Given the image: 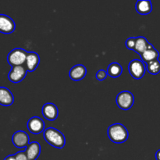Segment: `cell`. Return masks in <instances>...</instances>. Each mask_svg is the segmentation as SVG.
<instances>
[{
	"mask_svg": "<svg viewBox=\"0 0 160 160\" xmlns=\"http://www.w3.org/2000/svg\"><path fill=\"white\" fill-rule=\"evenodd\" d=\"M28 53L23 48H14L8 54L7 61L12 67L17 66H23L26 62Z\"/></svg>",
	"mask_w": 160,
	"mask_h": 160,
	"instance_id": "3957f363",
	"label": "cell"
},
{
	"mask_svg": "<svg viewBox=\"0 0 160 160\" xmlns=\"http://www.w3.org/2000/svg\"><path fill=\"white\" fill-rule=\"evenodd\" d=\"M26 67L23 66H17L12 67L11 70L8 74V78L12 83H19L23 81L27 74Z\"/></svg>",
	"mask_w": 160,
	"mask_h": 160,
	"instance_id": "8992f818",
	"label": "cell"
},
{
	"mask_svg": "<svg viewBox=\"0 0 160 160\" xmlns=\"http://www.w3.org/2000/svg\"><path fill=\"white\" fill-rule=\"evenodd\" d=\"M4 160H16L15 156H14V155H10V156H8L7 157L5 158Z\"/></svg>",
	"mask_w": 160,
	"mask_h": 160,
	"instance_id": "603a6c76",
	"label": "cell"
},
{
	"mask_svg": "<svg viewBox=\"0 0 160 160\" xmlns=\"http://www.w3.org/2000/svg\"><path fill=\"white\" fill-rule=\"evenodd\" d=\"M136 38H129L126 41V46L128 49L134 50L136 44Z\"/></svg>",
	"mask_w": 160,
	"mask_h": 160,
	"instance_id": "ffe728a7",
	"label": "cell"
},
{
	"mask_svg": "<svg viewBox=\"0 0 160 160\" xmlns=\"http://www.w3.org/2000/svg\"><path fill=\"white\" fill-rule=\"evenodd\" d=\"M44 138L50 145L56 148H62L65 146V136L59 130L54 128H48L45 130Z\"/></svg>",
	"mask_w": 160,
	"mask_h": 160,
	"instance_id": "6da1fadb",
	"label": "cell"
},
{
	"mask_svg": "<svg viewBox=\"0 0 160 160\" xmlns=\"http://www.w3.org/2000/svg\"><path fill=\"white\" fill-rule=\"evenodd\" d=\"M152 47L153 45L152 44H150L145 37H138L136 38V44L134 51L138 53L141 56L147 49L152 48Z\"/></svg>",
	"mask_w": 160,
	"mask_h": 160,
	"instance_id": "9a60e30c",
	"label": "cell"
},
{
	"mask_svg": "<svg viewBox=\"0 0 160 160\" xmlns=\"http://www.w3.org/2000/svg\"><path fill=\"white\" fill-rule=\"evenodd\" d=\"M14 97L12 92L5 87H0V105L9 106L13 103Z\"/></svg>",
	"mask_w": 160,
	"mask_h": 160,
	"instance_id": "5bb4252c",
	"label": "cell"
},
{
	"mask_svg": "<svg viewBox=\"0 0 160 160\" xmlns=\"http://www.w3.org/2000/svg\"><path fill=\"white\" fill-rule=\"evenodd\" d=\"M108 76L107 71L104 70H100L97 72L96 73V78L98 81H103L106 78V77Z\"/></svg>",
	"mask_w": 160,
	"mask_h": 160,
	"instance_id": "44dd1931",
	"label": "cell"
},
{
	"mask_svg": "<svg viewBox=\"0 0 160 160\" xmlns=\"http://www.w3.org/2000/svg\"><path fill=\"white\" fill-rule=\"evenodd\" d=\"M159 56V53L154 47L151 48H148L147 49L143 54L141 55V57H142V62H145V63H148V62H152V61H154L158 59Z\"/></svg>",
	"mask_w": 160,
	"mask_h": 160,
	"instance_id": "e0dca14e",
	"label": "cell"
},
{
	"mask_svg": "<svg viewBox=\"0 0 160 160\" xmlns=\"http://www.w3.org/2000/svg\"><path fill=\"white\" fill-rule=\"evenodd\" d=\"M28 160H36L40 156L41 145L38 142H33L29 143L25 150Z\"/></svg>",
	"mask_w": 160,
	"mask_h": 160,
	"instance_id": "4fadbf2b",
	"label": "cell"
},
{
	"mask_svg": "<svg viewBox=\"0 0 160 160\" xmlns=\"http://www.w3.org/2000/svg\"><path fill=\"white\" fill-rule=\"evenodd\" d=\"M87 73V69L84 65L78 64L72 67L69 73L70 79L74 81H79L85 77Z\"/></svg>",
	"mask_w": 160,
	"mask_h": 160,
	"instance_id": "8fae6325",
	"label": "cell"
},
{
	"mask_svg": "<svg viewBox=\"0 0 160 160\" xmlns=\"http://www.w3.org/2000/svg\"><path fill=\"white\" fill-rule=\"evenodd\" d=\"M128 70L134 79H141L145 75L146 67L140 59H133L128 65Z\"/></svg>",
	"mask_w": 160,
	"mask_h": 160,
	"instance_id": "5b68a950",
	"label": "cell"
},
{
	"mask_svg": "<svg viewBox=\"0 0 160 160\" xmlns=\"http://www.w3.org/2000/svg\"><path fill=\"white\" fill-rule=\"evenodd\" d=\"M108 136L112 142L117 144L123 143L128 138V131L121 123H114L108 128Z\"/></svg>",
	"mask_w": 160,
	"mask_h": 160,
	"instance_id": "7a4b0ae2",
	"label": "cell"
},
{
	"mask_svg": "<svg viewBox=\"0 0 160 160\" xmlns=\"http://www.w3.org/2000/svg\"><path fill=\"white\" fill-rule=\"evenodd\" d=\"M16 25L12 18L9 16L0 14V32L3 34H11L14 31Z\"/></svg>",
	"mask_w": 160,
	"mask_h": 160,
	"instance_id": "ba28073f",
	"label": "cell"
},
{
	"mask_svg": "<svg viewBox=\"0 0 160 160\" xmlns=\"http://www.w3.org/2000/svg\"><path fill=\"white\" fill-rule=\"evenodd\" d=\"M156 160H160V149L158 150L156 153Z\"/></svg>",
	"mask_w": 160,
	"mask_h": 160,
	"instance_id": "cb8c5ba5",
	"label": "cell"
},
{
	"mask_svg": "<svg viewBox=\"0 0 160 160\" xmlns=\"http://www.w3.org/2000/svg\"><path fill=\"white\" fill-rule=\"evenodd\" d=\"M42 115L49 121H53L56 120L59 115V110H58L57 106L55 104L51 102H48L43 106L42 109Z\"/></svg>",
	"mask_w": 160,
	"mask_h": 160,
	"instance_id": "9c48e42d",
	"label": "cell"
},
{
	"mask_svg": "<svg viewBox=\"0 0 160 160\" xmlns=\"http://www.w3.org/2000/svg\"><path fill=\"white\" fill-rule=\"evenodd\" d=\"M14 156H15L16 160H28L26 152L23 151L18 152L16 153Z\"/></svg>",
	"mask_w": 160,
	"mask_h": 160,
	"instance_id": "7402d4cb",
	"label": "cell"
},
{
	"mask_svg": "<svg viewBox=\"0 0 160 160\" xmlns=\"http://www.w3.org/2000/svg\"><path fill=\"white\" fill-rule=\"evenodd\" d=\"M116 102L119 108L123 110H128L133 106L134 102V95L131 92L123 91L117 95Z\"/></svg>",
	"mask_w": 160,
	"mask_h": 160,
	"instance_id": "277c9868",
	"label": "cell"
},
{
	"mask_svg": "<svg viewBox=\"0 0 160 160\" xmlns=\"http://www.w3.org/2000/svg\"><path fill=\"white\" fill-rule=\"evenodd\" d=\"M136 10L142 15H147L152 10L151 1L148 0H139L136 3Z\"/></svg>",
	"mask_w": 160,
	"mask_h": 160,
	"instance_id": "2e32d148",
	"label": "cell"
},
{
	"mask_svg": "<svg viewBox=\"0 0 160 160\" xmlns=\"http://www.w3.org/2000/svg\"><path fill=\"white\" fill-rule=\"evenodd\" d=\"M12 142L17 148H24L29 145V136L23 131H18L12 135Z\"/></svg>",
	"mask_w": 160,
	"mask_h": 160,
	"instance_id": "30bf717a",
	"label": "cell"
},
{
	"mask_svg": "<svg viewBox=\"0 0 160 160\" xmlns=\"http://www.w3.org/2000/svg\"><path fill=\"white\" fill-rule=\"evenodd\" d=\"M39 62H40V57H39L38 54L34 52H31L28 53V56H27L26 62V69L28 71L33 72L37 69L38 67Z\"/></svg>",
	"mask_w": 160,
	"mask_h": 160,
	"instance_id": "7c38bea8",
	"label": "cell"
},
{
	"mask_svg": "<svg viewBox=\"0 0 160 160\" xmlns=\"http://www.w3.org/2000/svg\"><path fill=\"white\" fill-rule=\"evenodd\" d=\"M146 70L151 74H158L160 72V62L159 59L152 61V62L147 63Z\"/></svg>",
	"mask_w": 160,
	"mask_h": 160,
	"instance_id": "d6986e66",
	"label": "cell"
},
{
	"mask_svg": "<svg viewBox=\"0 0 160 160\" xmlns=\"http://www.w3.org/2000/svg\"><path fill=\"white\" fill-rule=\"evenodd\" d=\"M122 72H123V68L118 62H112L109 64L107 68V73L111 78H118L121 75Z\"/></svg>",
	"mask_w": 160,
	"mask_h": 160,
	"instance_id": "ac0fdd59",
	"label": "cell"
},
{
	"mask_svg": "<svg viewBox=\"0 0 160 160\" xmlns=\"http://www.w3.org/2000/svg\"><path fill=\"white\" fill-rule=\"evenodd\" d=\"M28 128L34 134H39L45 131V122L38 117H31L28 122Z\"/></svg>",
	"mask_w": 160,
	"mask_h": 160,
	"instance_id": "52a82bcc",
	"label": "cell"
}]
</instances>
